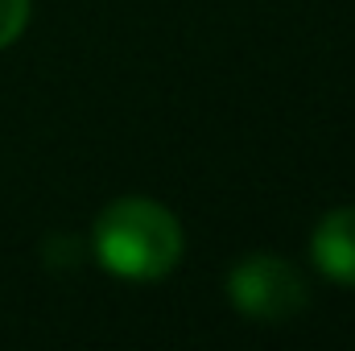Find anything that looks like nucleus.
I'll list each match as a JSON object with an SVG mask.
<instances>
[{"mask_svg": "<svg viewBox=\"0 0 355 351\" xmlns=\"http://www.w3.org/2000/svg\"><path fill=\"white\" fill-rule=\"evenodd\" d=\"M182 223L153 198H116L95 219V257L128 281H157L182 261Z\"/></svg>", "mask_w": 355, "mask_h": 351, "instance_id": "nucleus-1", "label": "nucleus"}, {"mask_svg": "<svg viewBox=\"0 0 355 351\" xmlns=\"http://www.w3.org/2000/svg\"><path fill=\"white\" fill-rule=\"evenodd\" d=\"M29 25V0H0V50L12 46Z\"/></svg>", "mask_w": 355, "mask_h": 351, "instance_id": "nucleus-4", "label": "nucleus"}, {"mask_svg": "<svg viewBox=\"0 0 355 351\" xmlns=\"http://www.w3.org/2000/svg\"><path fill=\"white\" fill-rule=\"evenodd\" d=\"M227 298L240 314H248L257 323H285L306 306V281L289 261L257 252L232 268Z\"/></svg>", "mask_w": 355, "mask_h": 351, "instance_id": "nucleus-2", "label": "nucleus"}, {"mask_svg": "<svg viewBox=\"0 0 355 351\" xmlns=\"http://www.w3.org/2000/svg\"><path fill=\"white\" fill-rule=\"evenodd\" d=\"M310 257L322 268V277L355 289V207L327 211L310 236Z\"/></svg>", "mask_w": 355, "mask_h": 351, "instance_id": "nucleus-3", "label": "nucleus"}]
</instances>
